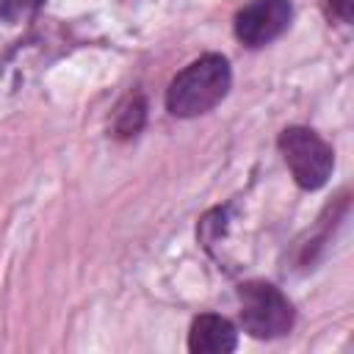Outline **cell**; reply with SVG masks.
<instances>
[{"label":"cell","mask_w":354,"mask_h":354,"mask_svg":"<svg viewBox=\"0 0 354 354\" xmlns=\"http://www.w3.org/2000/svg\"><path fill=\"white\" fill-rule=\"evenodd\" d=\"M279 152L296 180L299 188L315 191L326 185L332 169H335V152L332 147L310 127H285L279 133Z\"/></svg>","instance_id":"2"},{"label":"cell","mask_w":354,"mask_h":354,"mask_svg":"<svg viewBox=\"0 0 354 354\" xmlns=\"http://www.w3.org/2000/svg\"><path fill=\"white\" fill-rule=\"evenodd\" d=\"M235 346H238V332L227 318L216 313H205L194 318L188 332V348L194 354H227L235 351Z\"/></svg>","instance_id":"5"},{"label":"cell","mask_w":354,"mask_h":354,"mask_svg":"<svg viewBox=\"0 0 354 354\" xmlns=\"http://www.w3.org/2000/svg\"><path fill=\"white\" fill-rule=\"evenodd\" d=\"M44 6V0H0V19L6 22H22L28 17H33L39 8Z\"/></svg>","instance_id":"7"},{"label":"cell","mask_w":354,"mask_h":354,"mask_svg":"<svg viewBox=\"0 0 354 354\" xmlns=\"http://www.w3.org/2000/svg\"><path fill=\"white\" fill-rule=\"evenodd\" d=\"M241 324L252 337H282L293 326V304L271 282H246L238 288Z\"/></svg>","instance_id":"3"},{"label":"cell","mask_w":354,"mask_h":354,"mask_svg":"<svg viewBox=\"0 0 354 354\" xmlns=\"http://www.w3.org/2000/svg\"><path fill=\"white\" fill-rule=\"evenodd\" d=\"M230 83L232 72L227 58L218 53H207L174 75V80L166 88V108L171 116L180 119L202 116L227 97Z\"/></svg>","instance_id":"1"},{"label":"cell","mask_w":354,"mask_h":354,"mask_svg":"<svg viewBox=\"0 0 354 354\" xmlns=\"http://www.w3.org/2000/svg\"><path fill=\"white\" fill-rule=\"evenodd\" d=\"M290 17V0H249L235 14V36L246 47H266L288 30Z\"/></svg>","instance_id":"4"},{"label":"cell","mask_w":354,"mask_h":354,"mask_svg":"<svg viewBox=\"0 0 354 354\" xmlns=\"http://www.w3.org/2000/svg\"><path fill=\"white\" fill-rule=\"evenodd\" d=\"M326 11H329V17L348 25L354 17V0H326Z\"/></svg>","instance_id":"8"},{"label":"cell","mask_w":354,"mask_h":354,"mask_svg":"<svg viewBox=\"0 0 354 354\" xmlns=\"http://www.w3.org/2000/svg\"><path fill=\"white\" fill-rule=\"evenodd\" d=\"M144 119H147V105H144V97L133 94L127 97L119 111H116V122H113V130L119 138H130L136 136L141 127H144Z\"/></svg>","instance_id":"6"}]
</instances>
